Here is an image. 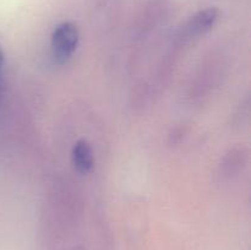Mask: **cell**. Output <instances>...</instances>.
<instances>
[{
	"label": "cell",
	"mask_w": 251,
	"mask_h": 250,
	"mask_svg": "<svg viewBox=\"0 0 251 250\" xmlns=\"http://www.w3.org/2000/svg\"><path fill=\"white\" fill-rule=\"evenodd\" d=\"M80 33L73 22H63L54 28L50 46L54 59L59 64L68 63L78 46Z\"/></svg>",
	"instance_id": "obj_1"
},
{
	"label": "cell",
	"mask_w": 251,
	"mask_h": 250,
	"mask_svg": "<svg viewBox=\"0 0 251 250\" xmlns=\"http://www.w3.org/2000/svg\"><path fill=\"white\" fill-rule=\"evenodd\" d=\"M218 19V10L215 7H208L194 15L183 29V34L188 38H195L205 34L215 26Z\"/></svg>",
	"instance_id": "obj_2"
},
{
	"label": "cell",
	"mask_w": 251,
	"mask_h": 250,
	"mask_svg": "<svg viewBox=\"0 0 251 250\" xmlns=\"http://www.w3.org/2000/svg\"><path fill=\"white\" fill-rule=\"evenodd\" d=\"M71 161L80 174H87L95 166V156L91 145L86 140H78L71 151Z\"/></svg>",
	"instance_id": "obj_3"
},
{
	"label": "cell",
	"mask_w": 251,
	"mask_h": 250,
	"mask_svg": "<svg viewBox=\"0 0 251 250\" xmlns=\"http://www.w3.org/2000/svg\"><path fill=\"white\" fill-rule=\"evenodd\" d=\"M5 54L1 44H0V100H2L5 90Z\"/></svg>",
	"instance_id": "obj_4"
}]
</instances>
